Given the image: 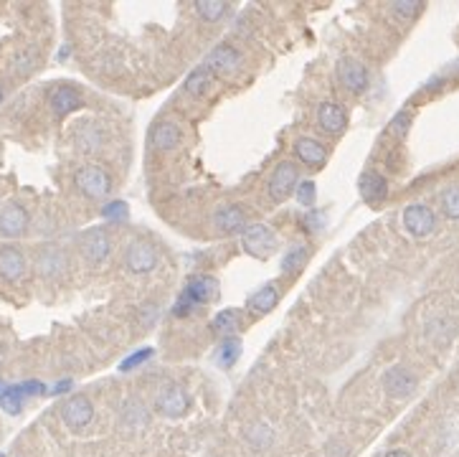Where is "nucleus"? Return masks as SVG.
<instances>
[{"instance_id": "5", "label": "nucleus", "mask_w": 459, "mask_h": 457, "mask_svg": "<svg viewBox=\"0 0 459 457\" xmlns=\"http://www.w3.org/2000/svg\"><path fill=\"white\" fill-rule=\"evenodd\" d=\"M297 183H300V171L292 161H282L269 176L266 183V196L271 198V203H284L292 193H295Z\"/></svg>"}, {"instance_id": "38", "label": "nucleus", "mask_w": 459, "mask_h": 457, "mask_svg": "<svg viewBox=\"0 0 459 457\" xmlns=\"http://www.w3.org/2000/svg\"><path fill=\"white\" fill-rule=\"evenodd\" d=\"M383 457H411V455H409L406 450H391V452H386Z\"/></svg>"}, {"instance_id": "8", "label": "nucleus", "mask_w": 459, "mask_h": 457, "mask_svg": "<svg viewBox=\"0 0 459 457\" xmlns=\"http://www.w3.org/2000/svg\"><path fill=\"white\" fill-rule=\"evenodd\" d=\"M335 77L338 82L342 84V90H347L350 95H363L371 84V77H368V69L360 64L358 59L353 56H342L335 66Z\"/></svg>"}, {"instance_id": "7", "label": "nucleus", "mask_w": 459, "mask_h": 457, "mask_svg": "<svg viewBox=\"0 0 459 457\" xmlns=\"http://www.w3.org/2000/svg\"><path fill=\"white\" fill-rule=\"evenodd\" d=\"M158 259H160L158 249H155L150 242H145V239L132 242L130 247H127V252H124V267H127L130 274H137V277L153 272V269L158 267Z\"/></svg>"}, {"instance_id": "28", "label": "nucleus", "mask_w": 459, "mask_h": 457, "mask_svg": "<svg viewBox=\"0 0 459 457\" xmlns=\"http://www.w3.org/2000/svg\"><path fill=\"white\" fill-rule=\"evenodd\" d=\"M239 356H242V340L236 338V335H231V338H224V343H221V348H218V363L224 368H231L236 361H239Z\"/></svg>"}, {"instance_id": "30", "label": "nucleus", "mask_w": 459, "mask_h": 457, "mask_svg": "<svg viewBox=\"0 0 459 457\" xmlns=\"http://www.w3.org/2000/svg\"><path fill=\"white\" fill-rule=\"evenodd\" d=\"M0 407H3L8 414H18L21 407H23V389H21V386L6 389V392L0 394Z\"/></svg>"}, {"instance_id": "12", "label": "nucleus", "mask_w": 459, "mask_h": 457, "mask_svg": "<svg viewBox=\"0 0 459 457\" xmlns=\"http://www.w3.org/2000/svg\"><path fill=\"white\" fill-rule=\"evenodd\" d=\"M188 407H190V399L180 384H165L158 392V397H155V409L163 416H173L176 419V416L185 414Z\"/></svg>"}, {"instance_id": "31", "label": "nucleus", "mask_w": 459, "mask_h": 457, "mask_svg": "<svg viewBox=\"0 0 459 457\" xmlns=\"http://www.w3.org/2000/svg\"><path fill=\"white\" fill-rule=\"evenodd\" d=\"M439 203H442V211L447 219L459 221V186H449L439 198Z\"/></svg>"}, {"instance_id": "13", "label": "nucleus", "mask_w": 459, "mask_h": 457, "mask_svg": "<svg viewBox=\"0 0 459 457\" xmlns=\"http://www.w3.org/2000/svg\"><path fill=\"white\" fill-rule=\"evenodd\" d=\"M244 249L259 259H266L277 249V237L266 224H252L244 229Z\"/></svg>"}, {"instance_id": "15", "label": "nucleus", "mask_w": 459, "mask_h": 457, "mask_svg": "<svg viewBox=\"0 0 459 457\" xmlns=\"http://www.w3.org/2000/svg\"><path fill=\"white\" fill-rule=\"evenodd\" d=\"M150 143L158 153H173L183 143V132L173 119H160L150 130Z\"/></svg>"}, {"instance_id": "39", "label": "nucleus", "mask_w": 459, "mask_h": 457, "mask_svg": "<svg viewBox=\"0 0 459 457\" xmlns=\"http://www.w3.org/2000/svg\"><path fill=\"white\" fill-rule=\"evenodd\" d=\"M3 102H6V87L0 84V104H3Z\"/></svg>"}, {"instance_id": "34", "label": "nucleus", "mask_w": 459, "mask_h": 457, "mask_svg": "<svg viewBox=\"0 0 459 457\" xmlns=\"http://www.w3.org/2000/svg\"><path fill=\"white\" fill-rule=\"evenodd\" d=\"M295 196L302 206L312 208V203H315V183H312V181H300L295 188Z\"/></svg>"}, {"instance_id": "2", "label": "nucleus", "mask_w": 459, "mask_h": 457, "mask_svg": "<svg viewBox=\"0 0 459 457\" xmlns=\"http://www.w3.org/2000/svg\"><path fill=\"white\" fill-rule=\"evenodd\" d=\"M74 186H77V190L84 198L102 201V198H107L109 196V190H112V176H109L102 166L87 163V166L77 168V173H74Z\"/></svg>"}, {"instance_id": "23", "label": "nucleus", "mask_w": 459, "mask_h": 457, "mask_svg": "<svg viewBox=\"0 0 459 457\" xmlns=\"http://www.w3.org/2000/svg\"><path fill=\"white\" fill-rule=\"evenodd\" d=\"M279 297H282V295H279L277 282H266V285H261L259 290L249 297V310H254L256 315H266V313H271V310L277 308Z\"/></svg>"}, {"instance_id": "3", "label": "nucleus", "mask_w": 459, "mask_h": 457, "mask_svg": "<svg viewBox=\"0 0 459 457\" xmlns=\"http://www.w3.org/2000/svg\"><path fill=\"white\" fill-rule=\"evenodd\" d=\"M79 252H82L84 262L92 267L104 264V259L112 252V234L107 226H92L79 237Z\"/></svg>"}, {"instance_id": "1", "label": "nucleus", "mask_w": 459, "mask_h": 457, "mask_svg": "<svg viewBox=\"0 0 459 457\" xmlns=\"http://www.w3.org/2000/svg\"><path fill=\"white\" fill-rule=\"evenodd\" d=\"M216 297H218V279L208 277V274H193V277L188 279L185 290H183L180 297H178L176 310H173V313H176L178 318H183V315L193 313L198 305L211 303V300H216Z\"/></svg>"}, {"instance_id": "11", "label": "nucleus", "mask_w": 459, "mask_h": 457, "mask_svg": "<svg viewBox=\"0 0 459 457\" xmlns=\"http://www.w3.org/2000/svg\"><path fill=\"white\" fill-rule=\"evenodd\" d=\"M401 221H404V229L416 239L429 237L436 229V216L426 203H411V206H406L404 214H401Z\"/></svg>"}, {"instance_id": "16", "label": "nucleus", "mask_w": 459, "mask_h": 457, "mask_svg": "<svg viewBox=\"0 0 459 457\" xmlns=\"http://www.w3.org/2000/svg\"><path fill=\"white\" fill-rule=\"evenodd\" d=\"M416 384H418L416 376L406 366H394L383 374V389H386V394H391L396 399H404L409 394H414Z\"/></svg>"}, {"instance_id": "24", "label": "nucleus", "mask_w": 459, "mask_h": 457, "mask_svg": "<svg viewBox=\"0 0 459 457\" xmlns=\"http://www.w3.org/2000/svg\"><path fill=\"white\" fill-rule=\"evenodd\" d=\"M185 92H188L190 97H206L208 92L213 90V74L208 72L206 66H198V69H193V72L185 77Z\"/></svg>"}, {"instance_id": "26", "label": "nucleus", "mask_w": 459, "mask_h": 457, "mask_svg": "<svg viewBox=\"0 0 459 457\" xmlns=\"http://www.w3.org/2000/svg\"><path fill=\"white\" fill-rule=\"evenodd\" d=\"M36 66H38V54H36V48H23V51H18L11 61L13 74H18V77H28V74H33Z\"/></svg>"}, {"instance_id": "14", "label": "nucleus", "mask_w": 459, "mask_h": 457, "mask_svg": "<svg viewBox=\"0 0 459 457\" xmlns=\"http://www.w3.org/2000/svg\"><path fill=\"white\" fill-rule=\"evenodd\" d=\"M211 224L224 234H236V232L244 234L249 221H247V211H244L239 203H224V206H218L216 211H213Z\"/></svg>"}, {"instance_id": "9", "label": "nucleus", "mask_w": 459, "mask_h": 457, "mask_svg": "<svg viewBox=\"0 0 459 457\" xmlns=\"http://www.w3.org/2000/svg\"><path fill=\"white\" fill-rule=\"evenodd\" d=\"M61 419L69 429L79 432V429L89 427L92 419H94V404L84 394H74V397H69L61 404Z\"/></svg>"}, {"instance_id": "33", "label": "nucleus", "mask_w": 459, "mask_h": 457, "mask_svg": "<svg viewBox=\"0 0 459 457\" xmlns=\"http://www.w3.org/2000/svg\"><path fill=\"white\" fill-rule=\"evenodd\" d=\"M421 3H416V0H399V3H394L391 6V11H394V16H399V18H404V21H409V18H414L416 13H421Z\"/></svg>"}, {"instance_id": "29", "label": "nucleus", "mask_w": 459, "mask_h": 457, "mask_svg": "<svg viewBox=\"0 0 459 457\" xmlns=\"http://www.w3.org/2000/svg\"><path fill=\"white\" fill-rule=\"evenodd\" d=\"M226 8L229 6H226L224 0H195V13H198L206 23H213V21L221 18L226 13Z\"/></svg>"}, {"instance_id": "6", "label": "nucleus", "mask_w": 459, "mask_h": 457, "mask_svg": "<svg viewBox=\"0 0 459 457\" xmlns=\"http://www.w3.org/2000/svg\"><path fill=\"white\" fill-rule=\"evenodd\" d=\"M33 264H36V272L41 274L43 279H59L69 269V254H66L64 247H59V244H41L36 249Z\"/></svg>"}, {"instance_id": "4", "label": "nucleus", "mask_w": 459, "mask_h": 457, "mask_svg": "<svg viewBox=\"0 0 459 457\" xmlns=\"http://www.w3.org/2000/svg\"><path fill=\"white\" fill-rule=\"evenodd\" d=\"M206 69L213 77H224V79H234L236 74L244 69V56L242 51L231 43H218L208 51L206 56Z\"/></svg>"}, {"instance_id": "10", "label": "nucleus", "mask_w": 459, "mask_h": 457, "mask_svg": "<svg viewBox=\"0 0 459 457\" xmlns=\"http://www.w3.org/2000/svg\"><path fill=\"white\" fill-rule=\"evenodd\" d=\"M31 226V214L23 203L8 201L0 206V234L8 239H18L28 232Z\"/></svg>"}, {"instance_id": "35", "label": "nucleus", "mask_w": 459, "mask_h": 457, "mask_svg": "<svg viewBox=\"0 0 459 457\" xmlns=\"http://www.w3.org/2000/svg\"><path fill=\"white\" fill-rule=\"evenodd\" d=\"M409 125H411V114H409V112H399L394 117V122H391V130H394L399 137H404L409 132Z\"/></svg>"}, {"instance_id": "32", "label": "nucleus", "mask_w": 459, "mask_h": 457, "mask_svg": "<svg viewBox=\"0 0 459 457\" xmlns=\"http://www.w3.org/2000/svg\"><path fill=\"white\" fill-rule=\"evenodd\" d=\"M145 409H142V404L137 402H127V407H124L122 412V421L124 424H130V427H142L145 424Z\"/></svg>"}, {"instance_id": "36", "label": "nucleus", "mask_w": 459, "mask_h": 457, "mask_svg": "<svg viewBox=\"0 0 459 457\" xmlns=\"http://www.w3.org/2000/svg\"><path fill=\"white\" fill-rule=\"evenodd\" d=\"M153 356V350L150 348H145V350H140V353H135V356H130L127 361L122 363V371H130V368H135L137 363H142V361H148V358Z\"/></svg>"}, {"instance_id": "25", "label": "nucleus", "mask_w": 459, "mask_h": 457, "mask_svg": "<svg viewBox=\"0 0 459 457\" xmlns=\"http://www.w3.org/2000/svg\"><path fill=\"white\" fill-rule=\"evenodd\" d=\"M213 333L216 335H224V338H231L239 328H242V313L239 310H221V313L213 318Z\"/></svg>"}, {"instance_id": "27", "label": "nucleus", "mask_w": 459, "mask_h": 457, "mask_svg": "<svg viewBox=\"0 0 459 457\" xmlns=\"http://www.w3.org/2000/svg\"><path fill=\"white\" fill-rule=\"evenodd\" d=\"M307 257H310L307 244H297V247H292V249H289L287 254H284V259H282V272L284 274L300 272V269L307 264Z\"/></svg>"}, {"instance_id": "19", "label": "nucleus", "mask_w": 459, "mask_h": 457, "mask_svg": "<svg viewBox=\"0 0 459 457\" xmlns=\"http://www.w3.org/2000/svg\"><path fill=\"white\" fill-rule=\"evenodd\" d=\"M358 190L365 203L376 206V203H381L383 198L389 196V181L383 178L378 171H365L358 181Z\"/></svg>"}, {"instance_id": "22", "label": "nucleus", "mask_w": 459, "mask_h": 457, "mask_svg": "<svg viewBox=\"0 0 459 457\" xmlns=\"http://www.w3.org/2000/svg\"><path fill=\"white\" fill-rule=\"evenodd\" d=\"M74 145L82 153H97L104 145V130L94 122H79V127L74 130Z\"/></svg>"}, {"instance_id": "18", "label": "nucleus", "mask_w": 459, "mask_h": 457, "mask_svg": "<svg viewBox=\"0 0 459 457\" xmlns=\"http://www.w3.org/2000/svg\"><path fill=\"white\" fill-rule=\"evenodd\" d=\"M82 95H79L77 87H69V84H61L56 90H51L48 95V107L56 117H66L69 112H74L77 107H82Z\"/></svg>"}, {"instance_id": "17", "label": "nucleus", "mask_w": 459, "mask_h": 457, "mask_svg": "<svg viewBox=\"0 0 459 457\" xmlns=\"http://www.w3.org/2000/svg\"><path fill=\"white\" fill-rule=\"evenodd\" d=\"M26 269H28V262H26V254L18 247H0V279L6 282H18L23 277Z\"/></svg>"}, {"instance_id": "21", "label": "nucleus", "mask_w": 459, "mask_h": 457, "mask_svg": "<svg viewBox=\"0 0 459 457\" xmlns=\"http://www.w3.org/2000/svg\"><path fill=\"white\" fill-rule=\"evenodd\" d=\"M295 153L305 166L310 168H323L328 163V150L320 140L315 137H297L295 140Z\"/></svg>"}, {"instance_id": "20", "label": "nucleus", "mask_w": 459, "mask_h": 457, "mask_svg": "<svg viewBox=\"0 0 459 457\" xmlns=\"http://www.w3.org/2000/svg\"><path fill=\"white\" fill-rule=\"evenodd\" d=\"M318 125L328 135H340L347 127V114L338 102H323L318 107Z\"/></svg>"}, {"instance_id": "37", "label": "nucleus", "mask_w": 459, "mask_h": 457, "mask_svg": "<svg viewBox=\"0 0 459 457\" xmlns=\"http://www.w3.org/2000/svg\"><path fill=\"white\" fill-rule=\"evenodd\" d=\"M104 214L109 216V219H119V216H124V203H119V201H117V203H112V206L107 208Z\"/></svg>"}]
</instances>
